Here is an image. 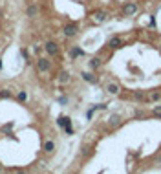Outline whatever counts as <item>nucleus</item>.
<instances>
[{"label":"nucleus","instance_id":"obj_1","mask_svg":"<svg viewBox=\"0 0 161 174\" xmlns=\"http://www.w3.org/2000/svg\"><path fill=\"white\" fill-rule=\"evenodd\" d=\"M137 4H135V2H126V4H124V6H123V13L124 15H126V17H132V15H135V13H137Z\"/></svg>","mask_w":161,"mask_h":174},{"label":"nucleus","instance_id":"obj_2","mask_svg":"<svg viewBox=\"0 0 161 174\" xmlns=\"http://www.w3.org/2000/svg\"><path fill=\"white\" fill-rule=\"evenodd\" d=\"M64 35H66V37H73V35H77V31H79V28H77V24H66V26H64Z\"/></svg>","mask_w":161,"mask_h":174},{"label":"nucleus","instance_id":"obj_3","mask_svg":"<svg viewBox=\"0 0 161 174\" xmlns=\"http://www.w3.org/2000/svg\"><path fill=\"white\" fill-rule=\"evenodd\" d=\"M44 48H46L48 55H57V53H59V46H57V42H51V41H49V42H46V46H44Z\"/></svg>","mask_w":161,"mask_h":174},{"label":"nucleus","instance_id":"obj_4","mask_svg":"<svg viewBox=\"0 0 161 174\" xmlns=\"http://www.w3.org/2000/svg\"><path fill=\"white\" fill-rule=\"evenodd\" d=\"M49 66H51V64H49V61H48V59H42V57H40L39 61H37V68L40 70V72H48V70H49Z\"/></svg>","mask_w":161,"mask_h":174},{"label":"nucleus","instance_id":"obj_5","mask_svg":"<svg viewBox=\"0 0 161 174\" xmlns=\"http://www.w3.org/2000/svg\"><path fill=\"white\" fill-rule=\"evenodd\" d=\"M92 18H93V22L101 24V22H104V20H106V13H104V11H95V13L92 15Z\"/></svg>","mask_w":161,"mask_h":174},{"label":"nucleus","instance_id":"obj_6","mask_svg":"<svg viewBox=\"0 0 161 174\" xmlns=\"http://www.w3.org/2000/svg\"><path fill=\"white\" fill-rule=\"evenodd\" d=\"M57 125L62 127V128H66V127H72V121H70V117H66V116H60L57 119Z\"/></svg>","mask_w":161,"mask_h":174},{"label":"nucleus","instance_id":"obj_7","mask_svg":"<svg viewBox=\"0 0 161 174\" xmlns=\"http://www.w3.org/2000/svg\"><path fill=\"white\" fill-rule=\"evenodd\" d=\"M106 90H108V93H112V95H117L119 93V86L115 83H110V84H106Z\"/></svg>","mask_w":161,"mask_h":174},{"label":"nucleus","instance_id":"obj_8","mask_svg":"<svg viewBox=\"0 0 161 174\" xmlns=\"http://www.w3.org/2000/svg\"><path fill=\"white\" fill-rule=\"evenodd\" d=\"M121 44H123V42H121V39H119V37H114V39H110L108 46L112 48V49H117V48L121 46Z\"/></svg>","mask_w":161,"mask_h":174},{"label":"nucleus","instance_id":"obj_9","mask_svg":"<svg viewBox=\"0 0 161 174\" xmlns=\"http://www.w3.org/2000/svg\"><path fill=\"white\" fill-rule=\"evenodd\" d=\"M80 75H83V79H84L86 83H95V81H97V79H95V75H93V73H90V72H83Z\"/></svg>","mask_w":161,"mask_h":174},{"label":"nucleus","instance_id":"obj_10","mask_svg":"<svg viewBox=\"0 0 161 174\" xmlns=\"http://www.w3.org/2000/svg\"><path fill=\"white\" fill-rule=\"evenodd\" d=\"M161 99V92H152L148 95V101H159Z\"/></svg>","mask_w":161,"mask_h":174},{"label":"nucleus","instance_id":"obj_11","mask_svg":"<svg viewBox=\"0 0 161 174\" xmlns=\"http://www.w3.org/2000/svg\"><path fill=\"white\" fill-rule=\"evenodd\" d=\"M99 66H101V59L93 57L92 61H90V68H93V70H95V68H99Z\"/></svg>","mask_w":161,"mask_h":174},{"label":"nucleus","instance_id":"obj_12","mask_svg":"<svg viewBox=\"0 0 161 174\" xmlns=\"http://www.w3.org/2000/svg\"><path fill=\"white\" fill-rule=\"evenodd\" d=\"M26 15H28V17H35V15H37V7H35V6H29L28 9H26Z\"/></svg>","mask_w":161,"mask_h":174},{"label":"nucleus","instance_id":"obj_13","mask_svg":"<svg viewBox=\"0 0 161 174\" xmlns=\"http://www.w3.org/2000/svg\"><path fill=\"white\" fill-rule=\"evenodd\" d=\"M80 55H84V51L80 48H73L72 49V57H80Z\"/></svg>","mask_w":161,"mask_h":174},{"label":"nucleus","instance_id":"obj_14","mask_svg":"<svg viewBox=\"0 0 161 174\" xmlns=\"http://www.w3.org/2000/svg\"><path fill=\"white\" fill-rule=\"evenodd\" d=\"M53 148H55L53 141H46V145H44V150H46V152H53Z\"/></svg>","mask_w":161,"mask_h":174},{"label":"nucleus","instance_id":"obj_15","mask_svg":"<svg viewBox=\"0 0 161 174\" xmlns=\"http://www.w3.org/2000/svg\"><path fill=\"white\" fill-rule=\"evenodd\" d=\"M59 81H60V83H68V81H70V75H68L66 72H62V73L59 75Z\"/></svg>","mask_w":161,"mask_h":174},{"label":"nucleus","instance_id":"obj_16","mask_svg":"<svg viewBox=\"0 0 161 174\" xmlns=\"http://www.w3.org/2000/svg\"><path fill=\"white\" fill-rule=\"evenodd\" d=\"M17 99H18L20 103H22V101H26V99H28V93H26V92H18V95H17Z\"/></svg>","mask_w":161,"mask_h":174},{"label":"nucleus","instance_id":"obj_17","mask_svg":"<svg viewBox=\"0 0 161 174\" xmlns=\"http://www.w3.org/2000/svg\"><path fill=\"white\" fill-rule=\"evenodd\" d=\"M152 112H154V116H156V117H161V104H159V106H154V110H152Z\"/></svg>","mask_w":161,"mask_h":174},{"label":"nucleus","instance_id":"obj_18","mask_svg":"<svg viewBox=\"0 0 161 174\" xmlns=\"http://www.w3.org/2000/svg\"><path fill=\"white\" fill-rule=\"evenodd\" d=\"M0 97H2V99H7V97H11V93H9L7 90H2V92H0Z\"/></svg>","mask_w":161,"mask_h":174},{"label":"nucleus","instance_id":"obj_19","mask_svg":"<svg viewBox=\"0 0 161 174\" xmlns=\"http://www.w3.org/2000/svg\"><path fill=\"white\" fill-rule=\"evenodd\" d=\"M117 121H119V117H117V116H112V117H110V125H115Z\"/></svg>","mask_w":161,"mask_h":174},{"label":"nucleus","instance_id":"obj_20","mask_svg":"<svg viewBox=\"0 0 161 174\" xmlns=\"http://www.w3.org/2000/svg\"><path fill=\"white\" fill-rule=\"evenodd\" d=\"M20 55H22L24 59H28V51H26V49H20Z\"/></svg>","mask_w":161,"mask_h":174},{"label":"nucleus","instance_id":"obj_21","mask_svg":"<svg viewBox=\"0 0 161 174\" xmlns=\"http://www.w3.org/2000/svg\"><path fill=\"white\" fill-rule=\"evenodd\" d=\"M18 174H26V172H22V171H18Z\"/></svg>","mask_w":161,"mask_h":174},{"label":"nucleus","instance_id":"obj_22","mask_svg":"<svg viewBox=\"0 0 161 174\" xmlns=\"http://www.w3.org/2000/svg\"><path fill=\"white\" fill-rule=\"evenodd\" d=\"M0 68H2V62H0Z\"/></svg>","mask_w":161,"mask_h":174},{"label":"nucleus","instance_id":"obj_23","mask_svg":"<svg viewBox=\"0 0 161 174\" xmlns=\"http://www.w3.org/2000/svg\"><path fill=\"white\" fill-rule=\"evenodd\" d=\"M0 171H2V165H0Z\"/></svg>","mask_w":161,"mask_h":174}]
</instances>
